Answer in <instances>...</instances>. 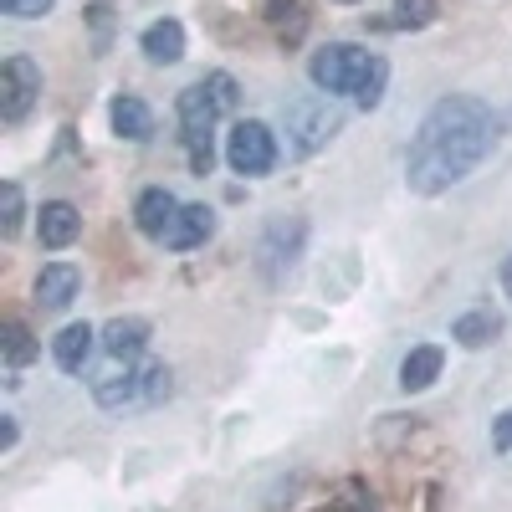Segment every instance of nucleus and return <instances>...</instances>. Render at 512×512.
<instances>
[{
	"instance_id": "obj_4",
	"label": "nucleus",
	"mask_w": 512,
	"mask_h": 512,
	"mask_svg": "<svg viewBox=\"0 0 512 512\" xmlns=\"http://www.w3.org/2000/svg\"><path fill=\"white\" fill-rule=\"evenodd\" d=\"M282 118H287V139L297 154H318L344 128V108L333 98H297V103H287Z\"/></svg>"
},
{
	"instance_id": "obj_16",
	"label": "nucleus",
	"mask_w": 512,
	"mask_h": 512,
	"mask_svg": "<svg viewBox=\"0 0 512 512\" xmlns=\"http://www.w3.org/2000/svg\"><path fill=\"white\" fill-rule=\"evenodd\" d=\"M451 338H456L461 349H487V344H497V338H502V313H492V308L461 313L451 323Z\"/></svg>"
},
{
	"instance_id": "obj_1",
	"label": "nucleus",
	"mask_w": 512,
	"mask_h": 512,
	"mask_svg": "<svg viewBox=\"0 0 512 512\" xmlns=\"http://www.w3.org/2000/svg\"><path fill=\"white\" fill-rule=\"evenodd\" d=\"M492 144H497L492 108L482 98L451 93L425 113L420 134L410 144V159H405V180H410L415 195H441V190H451L472 175V169L492 154Z\"/></svg>"
},
{
	"instance_id": "obj_28",
	"label": "nucleus",
	"mask_w": 512,
	"mask_h": 512,
	"mask_svg": "<svg viewBox=\"0 0 512 512\" xmlns=\"http://www.w3.org/2000/svg\"><path fill=\"white\" fill-rule=\"evenodd\" d=\"M0 446H6V451L16 446V420L11 415H6V425H0Z\"/></svg>"
},
{
	"instance_id": "obj_29",
	"label": "nucleus",
	"mask_w": 512,
	"mask_h": 512,
	"mask_svg": "<svg viewBox=\"0 0 512 512\" xmlns=\"http://www.w3.org/2000/svg\"><path fill=\"white\" fill-rule=\"evenodd\" d=\"M502 292L512 297V256H507V262H502Z\"/></svg>"
},
{
	"instance_id": "obj_3",
	"label": "nucleus",
	"mask_w": 512,
	"mask_h": 512,
	"mask_svg": "<svg viewBox=\"0 0 512 512\" xmlns=\"http://www.w3.org/2000/svg\"><path fill=\"white\" fill-rule=\"evenodd\" d=\"M216 118H221V108H216V98L205 93V82L180 93V128H185L195 175H210V164H216V144H210V139H216Z\"/></svg>"
},
{
	"instance_id": "obj_10",
	"label": "nucleus",
	"mask_w": 512,
	"mask_h": 512,
	"mask_svg": "<svg viewBox=\"0 0 512 512\" xmlns=\"http://www.w3.org/2000/svg\"><path fill=\"white\" fill-rule=\"evenodd\" d=\"M77 287H82V272L67 267V262H52V267H41V277H36V303L47 313H57V308H67L77 297Z\"/></svg>"
},
{
	"instance_id": "obj_19",
	"label": "nucleus",
	"mask_w": 512,
	"mask_h": 512,
	"mask_svg": "<svg viewBox=\"0 0 512 512\" xmlns=\"http://www.w3.org/2000/svg\"><path fill=\"white\" fill-rule=\"evenodd\" d=\"M0 349H6V359H11V374H16L21 364L36 359V344H31V333H26L21 323H6V328H0Z\"/></svg>"
},
{
	"instance_id": "obj_23",
	"label": "nucleus",
	"mask_w": 512,
	"mask_h": 512,
	"mask_svg": "<svg viewBox=\"0 0 512 512\" xmlns=\"http://www.w3.org/2000/svg\"><path fill=\"white\" fill-rule=\"evenodd\" d=\"M205 93L216 98V108H221V113H231V108H236V77H231V72L205 77Z\"/></svg>"
},
{
	"instance_id": "obj_8",
	"label": "nucleus",
	"mask_w": 512,
	"mask_h": 512,
	"mask_svg": "<svg viewBox=\"0 0 512 512\" xmlns=\"http://www.w3.org/2000/svg\"><path fill=\"white\" fill-rule=\"evenodd\" d=\"M134 221H139V231H144V236H159V241H164V236H169V226L180 221V200L169 195L164 185H154V190H144V195H139Z\"/></svg>"
},
{
	"instance_id": "obj_21",
	"label": "nucleus",
	"mask_w": 512,
	"mask_h": 512,
	"mask_svg": "<svg viewBox=\"0 0 512 512\" xmlns=\"http://www.w3.org/2000/svg\"><path fill=\"white\" fill-rule=\"evenodd\" d=\"M384 82H390V62L374 57V67H369V77H364V88H359V103H364V108H379V103H384Z\"/></svg>"
},
{
	"instance_id": "obj_13",
	"label": "nucleus",
	"mask_w": 512,
	"mask_h": 512,
	"mask_svg": "<svg viewBox=\"0 0 512 512\" xmlns=\"http://www.w3.org/2000/svg\"><path fill=\"white\" fill-rule=\"evenodd\" d=\"M297 246H303V221H277L272 231H267V241H262V267H267V277H282V267H292L297 262Z\"/></svg>"
},
{
	"instance_id": "obj_15",
	"label": "nucleus",
	"mask_w": 512,
	"mask_h": 512,
	"mask_svg": "<svg viewBox=\"0 0 512 512\" xmlns=\"http://www.w3.org/2000/svg\"><path fill=\"white\" fill-rule=\"evenodd\" d=\"M441 364H446V354L436 349V344H420V349H410L405 359H400V390H431V384L441 379Z\"/></svg>"
},
{
	"instance_id": "obj_24",
	"label": "nucleus",
	"mask_w": 512,
	"mask_h": 512,
	"mask_svg": "<svg viewBox=\"0 0 512 512\" xmlns=\"http://www.w3.org/2000/svg\"><path fill=\"white\" fill-rule=\"evenodd\" d=\"M267 21H292V31H303V21H308V11H303V0H272L267 6Z\"/></svg>"
},
{
	"instance_id": "obj_2",
	"label": "nucleus",
	"mask_w": 512,
	"mask_h": 512,
	"mask_svg": "<svg viewBox=\"0 0 512 512\" xmlns=\"http://www.w3.org/2000/svg\"><path fill=\"white\" fill-rule=\"evenodd\" d=\"M169 395V369L164 364H123L108 369L103 379H93V400L103 410H128V405H154Z\"/></svg>"
},
{
	"instance_id": "obj_18",
	"label": "nucleus",
	"mask_w": 512,
	"mask_h": 512,
	"mask_svg": "<svg viewBox=\"0 0 512 512\" xmlns=\"http://www.w3.org/2000/svg\"><path fill=\"white\" fill-rule=\"evenodd\" d=\"M144 344H149V323H144V318H113V323L103 328V349H108L113 359H134Z\"/></svg>"
},
{
	"instance_id": "obj_6",
	"label": "nucleus",
	"mask_w": 512,
	"mask_h": 512,
	"mask_svg": "<svg viewBox=\"0 0 512 512\" xmlns=\"http://www.w3.org/2000/svg\"><path fill=\"white\" fill-rule=\"evenodd\" d=\"M226 164L236 169V175H267V169L277 164V139H272V128L267 123H256V118H246V123H236L231 134H226Z\"/></svg>"
},
{
	"instance_id": "obj_11",
	"label": "nucleus",
	"mask_w": 512,
	"mask_h": 512,
	"mask_svg": "<svg viewBox=\"0 0 512 512\" xmlns=\"http://www.w3.org/2000/svg\"><path fill=\"white\" fill-rule=\"evenodd\" d=\"M108 118H113V134H118V139H134V144H144V139L154 134V113H149V103H144V98H134V93L113 98Z\"/></svg>"
},
{
	"instance_id": "obj_27",
	"label": "nucleus",
	"mask_w": 512,
	"mask_h": 512,
	"mask_svg": "<svg viewBox=\"0 0 512 512\" xmlns=\"http://www.w3.org/2000/svg\"><path fill=\"white\" fill-rule=\"evenodd\" d=\"M88 16H93V26H98V47H103L108 21H113V6H108V0H93V6H88Z\"/></svg>"
},
{
	"instance_id": "obj_26",
	"label": "nucleus",
	"mask_w": 512,
	"mask_h": 512,
	"mask_svg": "<svg viewBox=\"0 0 512 512\" xmlns=\"http://www.w3.org/2000/svg\"><path fill=\"white\" fill-rule=\"evenodd\" d=\"M492 446H497L502 456H512V405L492 420Z\"/></svg>"
},
{
	"instance_id": "obj_30",
	"label": "nucleus",
	"mask_w": 512,
	"mask_h": 512,
	"mask_svg": "<svg viewBox=\"0 0 512 512\" xmlns=\"http://www.w3.org/2000/svg\"><path fill=\"white\" fill-rule=\"evenodd\" d=\"M344 6H354V0H344Z\"/></svg>"
},
{
	"instance_id": "obj_14",
	"label": "nucleus",
	"mask_w": 512,
	"mask_h": 512,
	"mask_svg": "<svg viewBox=\"0 0 512 512\" xmlns=\"http://www.w3.org/2000/svg\"><path fill=\"white\" fill-rule=\"evenodd\" d=\"M216 231V210H205V205H180V221L169 226L164 246H175V251H195L205 246V236Z\"/></svg>"
},
{
	"instance_id": "obj_25",
	"label": "nucleus",
	"mask_w": 512,
	"mask_h": 512,
	"mask_svg": "<svg viewBox=\"0 0 512 512\" xmlns=\"http://www.w3.org/2000/svg\"><path fill=\"white\" fill-rule=\"evenodd\" d=\"M0 11H6V16H21V21H36V16L52 11V0H0Z\"/></svg>"
},
{
	"instance_id": "obj_5",
	"label": "nucleus",
	"mask_w": 512,
	"mask_h": 512,
	"mask_svg": "<svg viewBox=\"0 0 512 512\" xmlns=\"http://www.w3.org/2000/svg\"><path fill=\"white\" fill-rule=\"evenodd\" d=\"M369 67H374V52H359V47H349V41H333V47H323V52L308 62L313 82H318L328 98H333V93H354V98H359Z\"/></svg>"
},
{
	"instance_id": "obj_20",
	"label": "nucleus",
	"mask_w": 512,
	"mask_h": 512,
	"mask_svg": "<svg viewBox=\"0 0 512 512\" xmlns=\"http://www.w3.org/2000/svg\"><path fill=\"white\" fill-rule=\"evenodd\" d=\"M431 21H436V0H395V26L420 31V26H431Z\"/></svg>"
},
{
	"instance_id": "obj_12",
	"label": "nucleus",
	"mask_w": 512,
	"mask_h": 512,
	"mask_svg": "<svg viewBox=\"0 0 512 512\" xmlns=\"http://www.w3.org/2000/svg\"><path fill=\"white\" fill-rule=\"evenodd\" d=\"M93 344H98V333H93L88 323H67V328L52 338V359H57V369H67V374H82V364H88Z\"/></svg>"
},
{
	"instance_id": "obj_22",
	"label": "nucleus",
	"mask_w": 512,
	"mask_h": 512,
	"mask_svg": "<svg viewBox=\"0 0 512 512\" xmlns=\"http://www.w3.org/2000/svg\"><path fill=\"white\" fill-rule=\"evenodd\" d=\"M0 231H21V185H0Z\"/></svg>"
},
{
	"instance_id": "obj_17",
	"label": "nucleus",
	"mask_w": 512,
	"mask_h": 512,
	"mask_svg": "<svg viewBox=\"0 0 512 512\" xmlns=\"http://www.w3.org/2000/svg\"><path fill=\"white\" fill-rule=\"evenodd\" d=\"M144 57L154 62V67H169V62H180L185 57V26L180 21H154L149 31H144Z\"/></svg>"
},
{
	"instance_id": "obj_7",
	"label": "nucleus",
	"mask_w": 512,
	"mask_h": 512,
	"mask_svg": "<svg viewBox=\"0 0 512 512\" xmlns=\"http://www.w3.org/2000/svg\"><path fill=\"white\" fill-rule=\"evenodd\" d=\"M41 98V67L31 57H6V67H0V118H11L21 123Z\"/></svg>"
},
{
	"instance_id": "obj_9",
	"label": "nucleus",
	"mask_w": 512,
	"mask_h": 512,
	"mask_svg": "<svg viewBox=\"0 0 512 512\" xmlns=\"http://www.w3.org/2000/svg\"><path fill=\"white\" fill-rule=\"evenodd\" d=\"M36 231H41V246H72L77 231H82V216H77V205L72 200H52V205H41V216H36Z\"/></svg>"
}]
</instances>
